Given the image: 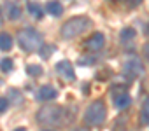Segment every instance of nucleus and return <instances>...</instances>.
<instances>
[{
    "instance_id": "8",
    "label": "nucleus",
    "mask_w": 149,
    "mask_h": 131,
    "mask_svg": "<svg viewBox=\"0 0 149 131\" xmlns=\"http://www.w3.org/2000/svg\"><path fill=\"white\" fill-rule=\"evenodd\" d=\"M56 89L53 86H42L39 91H37V100L39 101H49V100H54L56 98Z\"/></svg>"
},
{
    "instance_id": "17",
    "label": "nucleus",
    "mask_w": 149,
    "mask_h": 131,
    "mask_svg": "<svg viewBox=\"0 0 149 131\" xmlns=\"http://www.w3.org/2000/svg\"><path fill=\"white\" fill-rule=\"evenodd\" d=\"M32 77H39V75H42V68L39 67V65H28V70H26Z\"/></svg>"
},
{
    "instance_id": "15",
    "label": "nucleus",
    "mask_w": 149,
    "mask_h": 131,
    "mask_svg": "<svg viewBox=\"0 0 149 131\" xmlns=\"http://www.w3.org/2000/svg\"><path fill=\"white\" fill-rule=\"evenodd\" d=\"M28 12L35 18V19H40L42 18V9L37 2H28Z\"/></svg>"
},
{
    "instance_id": "19",
    "label": "nucleus",
    "mask_w": 149,
    "mask_h": 131,
    "mask_svg": "<svg viewBox=\"0 0 149 131\" xmlns=\"http://www.w3.org/2000/svg\"><path fill=\"white\" fill-rule=\"evenodd\" d=\"M51 51H54V46H47L46 51H42V58H49V52Z\"/></svg>"
},
{
    "instance_id": "5",
    "label": "nucleus",
    "mask_w": 149,
    "mask_h": 131,
    "mask_svg": "<svg viewBox=\"0 0 149 131\" xmlns=\"http://www.w3.org/2000/svg\"><path fill=\"white\" fill-rule=\"evenodd\" d=\"M123 74L135 79V77H140L144 74V63L140 61L139 56H128L125 61H123Z\"/></svg>"
},
{
    "instance_id": "11",
    "label": "nucleus",
    "mask_w": 149,
    "mask_h": 131,
    "mask_svg": "<svg viewBox=\"0 0 149 131\" xmlns=\"http://www.w3.org/2000/svg\"><path fill=\"white\" fill-rule=\"evenodd\" d=\"M7 18H9L11 21L19 19V18H21V7L16 6V4H9V6H7Z\"/></svg>"
},
{
    "instance_id": "3",
    "label": "nucleus",
    "mask_w": 149,
    "mask_h": 131,
    "mask_svg": "<svg viewBox=\"0 0 149 131\" xmlns=\"http://www.w3.org/2000/svg\"><path fill=\"white\" fill-rule=\"evenodd\" d=\"M63 115H65L63 107H60V105H44L37 112V121L40 124L51 126V124H60L63 121Z\"/></svg>"
},
{
    "instance_id": "12",
    "label": "nucleus",
    "mask_w": 149,
    "mask_h": 131,
    "mask_svg": "<svg viewBox=\"0 0 149 131\" xmlns=\"http://www.w3.org/2000/svg\"><path fill=\"white\" fill-rule=\"evenodd\" d=\"M135 30L133 28H123L121 30V33H119V39H121V42L123 44H130V42H133V39H135Z\"/></svg>"
},
{
    "instance_id": "22",
    "label": "nucleus",
    "mask_w": 149,
    "mask_h": 131,
    "mask_svg": "<svg viewBox=\"0 0 149 131\" xmlns=\"http://www.w3.org/2000/svg\"><path fill=\"white\" fill-rule=\"evenodd\" d=\"M146 35H149V23L146 25Z\"/></svg>"
},
{
    "instance_id": "7",
    "label": "nucleus",
    "mask_w": 149,
    "mask_h": 131,
    "mask_svg": "<svg viewBox=\"0 0 149 131\" xmlns=\"http://www.w3.org/2000/svg\"><path fill=\"white\" fill-rule=\"evenodd\" d=\"M56 72H58L63 79H67V81H74V79H76V72H74L72 63L67 61V59L56 63Z\"/></svg>"
},
{
    "instance_id": "18",
    "label": "nucleus",
    "mask_w": 149,
    "mask_h": 131,
    "mask_svg": "<svg viewBox=\"0 0 149 131\" xmlns=\"http://www.w3.org/2000/svg\"><path fill=\"white\" fill-rule=\"evenodd\" d=\"M7 107H9V101H7L6 98H0V114L6 112V110H7Z\"/></svg>"
},
{
    "instance_id": "24",
    "label": "nucleus",
    "mask_w": 149,
    "mask_h": 131,
    "mask_svg": "<svg viewBox=\"0 0 149 131\" xmlns=\"http://www.w3.org/2000/svg\"><path fill=\"white\" fill-rule=\"evenodd\" d=\"M46 131H51V129H46Z\"/></svg>"
},
{
    "instance_id": "20",
    "label": "nucleus",
    "mask_w": 149,
    "mask_h": 131,
    "mask_svg": "<svg viewBox=\"0 0 149 131\" xmlns=\"http://www.w3.org/2000/svg\"><path fill=\"white\" fill-rule=\"evenodd\" d=\"M142 54H144V56H146V59L149 61V42H147V44L142 47Z\"/></svg>"
},
{
    "instance_id": "4",
    "label": "nucleus",
    "mask_w": 149,
    "mask_h": 131,
    "mask_svg": "<svg viewBox=\"0 0 149 131\" xmlns=\"http://www.w3.org/2000/svg\"><path fill=\"white\" fill-rule=\"evenodd\" d=\"M105 115H107V108H105V103L102 100H95L88 105L86 112H84V121L86 124L90 126H98L105 121Z\"/></svg>"
},
{
    "instance_id": "2",
    "label": "nucleus",
    "mask_w": 149,
    "mask_h": 131,
    "mask_svg": "<svg viewBox=\"0 0 149 131\" xmlns=\"http://www.w3.org/2000/svg\"><path fill=\"white\" fill-rule=\"evenodd\" d=\"M18 44L23 51H28V52H33V51H40L42 46H44V40H42V35L33 30V28H23L18 32Z\"/></svg>"
},
{
    "instance_id": "14",
    "label": "nucleus",
    "mask_w": 149,
    "mask_h": 131,
    "mask_svg": "<svg viewBox=\"0 0 149 131\" xmlns=\"http://www.w3.org/2000/svg\"><path fill=\"white\" fill-rule=\"evenodd\" d=\"M13 47V37L9 33H0V49L9 51Z\"/></svg>"
},
{
    "instance_id": "10",
    "label": "nucleus",
    "mask_w": 149,
    "mask_h": 131,
    "mask_svg": "<svg viewBox=\"0 0 149 131\" xmlns=\"http://www.w3.org/2000/svg\"><path fill=\"white\" fill-rule=\"evenodd\" d=\"M114 103H116V107H118L119 110H123V108L130 107L132 98H130V94H128V93H121V94H118V96L114 98Z\"/></svg>"
},
{
    "instance_id": "1",
    "label": "nucleus",
    "mask_w": 149,
    "mask_h": 131,
    "mask_svg": "<svg viewBox=\"0 0 149 131\" xmlns=\"http://www.w3.org/2000/svg\"><path fill=\"white\" fill-rule=\"evenodd\" d=\"M91 26H93V23L88 16H76V18H70L68 21H65L61 25L60 33L63 39H76Z\"/></svg>"
},
{
    "instance_id": "23",
    "label": "nucleus",
    "mask_w": 149,
    "mask_h": 131,
    "mask_svg": "<svg viewBox=\"0 0 149 131\" xmlns=\"http://www.w3.org/2000/svg\"><path fill=\"white\" fill-rule=\"evenodd\" d=\"M14 131H26L25 128H18V129H14Z\"/></svg>"
},
{
    "instance_id": "9",
    "label": "nucleus",
    "mask_w": 149,
    "mask_h": 131,
    "mask_svg": "<svg viewBox=\"0 0 149 131\" xmlns=\"http://www.w3.org/2000/svg\"><path fill=\"white\" fill-rule=\"evenodd\" d=\"M46 9H47V12H49L51 16H54V18H60V16L63 14V6L58 2V0H49V2L46 4Z\"/></svg>"
},
{
    "instance_id": "21",
    "label": "nucleus",
    "mask_w": 149,
    "mask_h": 131,
    "mask_svg": "<svg viewBox=\"0 0 149 131\" xmlns=\"http://www.w3.org/2000/svg\"><path fill=\"white\" fill-rule=\"evenodd\" d=\"M72 131H90L88 128H76V129H72Z\"/></svg>"
},
{
    "instance_id": "13",
    "label": "nucleus",
    "mask_w": 149,
    "mask_h": 131,
    "mask_svg": "<svg viewBox=\"0 0 149 131\" xmlns=\"http://www.w3.org/2000/svg\"><path fill=\"white\" fill-rule=\"evenodd\" d=\"M140 122L146 126V124H149V96L144 100V103H142V108H140Z\"/></svg>"
},
{
    "instance_id": "6",
    "label": "nucleus",
    "mask_w": 149,
    "mask_h": 131,
    "mask_svg": "<svg viewBox=\"0 0 149 131\" xmlns=\"http://www.w3.org/2000/svg\"><path fill=\"white\" fill-rule=\"evenodd\" d=\"M104 44H105V37H104V33L97 32V33H93L91 37L86 39V42H84V49L95 52V51H100V49L104 47Z\"/></svg>"
},
{
    "instance_id": "16",
    "label": "nucleus",
    "mask_w": 149,
    "mask_h": 131,
    "mask_svg": "<svg viewBox=\"0 0 149 131\" xmlns=\"http://www.w3.org/2000/svg\"><path fill=\"white\" fill-rule=\"evenodd\" d=\"M0 70H2V72H11L13 70V61L9 59V58H6V59H2V61H0Z\"/></svg>"
}]
</instances>
